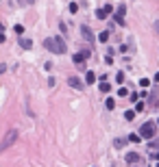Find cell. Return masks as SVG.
Returning <instances> with one entry per match:
<instances>
[{
    "instance_id": "cell-1",
    "label": "cell",
    "mask_w": 159,
    "mask_h": 167,
    "mask_svg": "<svg viewBox=\"0 0 159 167\" xmlns=\"http://www.w3.org/2000/svg\"><path fill=\"white\" fill-rule=\"evenodd\" d=\"M44 46H46V50H50L55 54H65L68 52V46H65V41L59 39V37H46Z\"/></svg>"
},
{
    "instance_id": "cell-2",
    "label": "cell",
    "mask_w": 159,
    "mask_h": 167,
    "mask_svg": "<svg viewBox=\"0 0 159 167\" xmlns=\"http://www.w3.org/2000/svg\"><path fill=\"white\" fill-rule=\"evenodd\" d=\"M17 137H20V133L17 130H9L5 137H2V141H0V152H5V150H9L15 141H17Z\"/></svg>"
},
{
    "instance_id": "cell-3",
    "label": "cell",
    "mask_w": 159,
    "mask_h": 167,
    "mask_svg": "<svg viewBox=\"0 0 159 167\" xmlns=\"http://www.w3.org/2000/svg\"><path fill=\"white\" fill-rule=\"evenodd\" d=\"M155 130H157V124L155 122H146L139 128V139H153L155 137Z\"/></svg>"
},
{
    "instance_id": "cell-4",
    "label": "cell",
    "mask_w": 159,
    "mask_h": 167,
    "mask_svg": "<svg viewBox=\"0 0 159 167\" xmlns=\"http://www.w3.org/2000/svg\"><path fill=\"white\" fill-rule=\"evenodd\" d=\"M81 35H83V39L87 43H94V33H92L89 26H81Z\"/></svg>"
},
{
    "instance_id": "cell-5",
    "label": "cell",
    "mask_w": 159,
    "mask_h": 167,
    "mask_svg": "<svg viewBox=\"0 0 159 167\" xmlns=\"http://www.w3.org/2000/svg\"><path fill=\"white\" fill-rule=\"evenodd\" d=\"M72 63H74V65H76L79 70H85V59H83V54H81V52L72 57Z\"/></svg>"
},
{
    "instance_id": "cell-6",
    "label": "cell",
    "mask_w": 159,
    "mask_h": 167,
    "mask_svg": "<svg viewBox=\"0 0 159 167\" xmlns=\"http://www.w3.org/2000/svg\"><path fill=\"white\" fill-rule=\"evenodd\" d=\"M68 82H70V87H74V89H79V91H81L83 87H85V85H83V82H81V80H79L76 76H72V78H68Z\"/></svg>"
},
{
    "instance_id": "cell-7",
    "label": "cell",
    "mask_w": 159,
    "mask_h": 167,
    "mask_svg": "<svg viewBox=\"0 0 159 167\" xmlns=\"http://www.w3.org/2000/svg\"><path fill=\"white\" fill-rule=\"evenodd\" d=\"M96 15L100 17V20H107V17L111 15V7H102V9H100V11H98Z\"/></svg>"
},
{
    "instance_id": "cell-8",
    "label": "cell",
    "mask_w": 159,
    "mask_h": 167,
    "mask_svg": "<svg viewBox=\"0 0 159 167\" xmlns=\"http://www.w3.org/2000/svg\"><path fill=\"white\" fill-rule=\"evenodd\" d=\"M139 159H142V156H139L137 152H129L126 154V163H139Z\"/></svg>"
},
{
    "instance_id": "cell-9",
    "label": "cell",
    "mask_w": 159,
    "mask_h": 167,
    "mask_svg": "<svg viewBox=\"0 0 159 167\" xmlns=\"http://www.w3.org/2000/svg\"><path fill=\"white\" fill-rule=\"evenodd\" d=\"M100 91H102V94H109V91H111V82H107V80H102L100 82V87H98Z\"/></svg>"
},
{
    "instance_id": "cell-10",
    "label": "cell",
    "mask_w": 159,
    "mask_h": 167,
    "mask_svg": "<svg viewBox=\"0 0 159 167\" xmlns=\"http://www.w3.org/2000/svg\"><path fill=\"white\" fill-rule=\"evenodd\" d=\"M94 80H96V74L94 72H87L85 74V82H87V85H94Z\"/></svg>"
},
{
    "instance_id": "cell-11",
    "label": "cell",
    "mask_w": 159,
    "mask_h": 167,
    "mask_svg": "<svg viewBox=\"0 0 159 167\" xmlns=\"http://www.w3.org/2000/svg\"><path fill=\"white\" fill-rule=\"evenodd\" d=\"M107 39H109V31H102V33L98 35V41H100V43H107Z\"/></svg>"
},
{
    "instance_id": "cell-12",
    "label": "cell",
    "mask_w": 159,
    "mask_h": 167,
    "mask_svg": "<svg viewBox=\"0 0 159 167\" xmlns=\"http://www.w3.org/2000/svg\"><path fill=\"white\" fill-rule=\"evenodd\" d=\"M20 46H22L24 50H29V48H31L33 43H31V39H24V37H22V39H20Z\"/></svg>"
},
{
    "instance_id": "cell-13",
    "label": "cell",
    "mask_w": 159,
    "mask_h": 167,
    "mask_svg": "<svg viewBox=\"0 0 159 167\" xmlns=\"http://www.w3.org/2000/svg\"><path fill=\"white\" fill-rule=\"evenodd\" d=\"M124 13H126V7H124V4H120V7L116 9V15H120V17H124Z\"/></svg>"
},
{
    "instance_id": "cell-14",
    "label": "cell",
    "mask_w": 159,
    "mask_h": 167,
    "mask_svg": "<svg viewBox=\"0 0 159 167\" xmlns=\"http://www.w3.org/2000/svg\"><path fill=\"white\" fill-rule=\"evenodd\" d=\"M139 87L148 89V87H151V80H148V78H142V80H139Z\"/></svg>"
},
{
    "instance_id": "cell-15",
    "label": "cell",
    "mask_w": 159,
    "mask_h": 167,
    "mask_svg": "<svg viewBox=\"0 0 159 167\" xmlns=\"http://www.w3.org/2000/svg\"><path fill=\"white\" fill-rule=\"evenodd\" d=\"M144 109H146V104H144V102H139V100H137V106H135V111H137V113H142Z\"/></svg>"
},
{
    "instance_id": "cell-16",
    "label": "cell",
    "mask_w": 159,
    "mask_h": 167,
    "mask_svg": "<svg viewBox=\"0 0 159 167\" xmlns=\"http://www.w3.org/2000/svg\"><path fill=\"white\" fill-rule=\"evenodd\" d=\"M13 31H15L17 35H22V33H24V26H22V24H15V26H13Z\"/></svg>"
},
{
    "instance_id": "cell-17",
    "label": "cell",
    "mask_w": 159,
    "mask_h": 167,
    "mask_svg": "<svg viewBox=\"0 0 159 167\" xmlns=\"http://www.w3.org/2000/svg\"><path fill=\"white\" fill-rule=\"evenodd\" d=\"M118 96H120V98H124V96H129V89H124V87H120V89H118Z\"/></svg>"
},
{
    "instance_id": "cell-18",
    "label": "cell",
    "mask_w": 159,
    "mask_h": 167,
    "mask_svg": "<svg viewBox=\"0 0 159 167\" xmlns=\"http://www.w3.org/2000/svg\"><path fill=\"white\" fill-rule=\"evenodd\" d=\"M124 117H126V122H131V119L135 117V111H126V113H124Z\"/></svg>"
},
{
    "instance_id": "cell-19",
    "label": "cell",
    "mask_w": 159,
    "mask_h": 167,
    "mask_svg": "<svg viewBox=\"0 0 159 167\" xmlns=\"http://www.w3.org/2000/svg\"><path fill=\"white\" fill-rule=\"evenodd\" d=\"M116 82H124V72H118L116 74Z\"/></svg>"
},
{
    "instance_id": "cell-20",
    "label": "cell",
    "mask_w": 159,
    "mask_h": 167,
    "mask_svg": "<svg viewBox=\"0 0 159 167\" xmlns=\"http://www.w3.org/2000/svg\"><path fill=\"white\" fill-rule=\"evenodd\" d=\"M124 143H126V139H116V141H114V145H116V148H122Z\"/></svg>"
},
{
    "instance_id": "cell-21",
    "label": "cell",
    "mask_w": 159,
    "mask_h": 167,
    "mask_svg": "<svg viewBox=\"0 0 159 167\" xmlns=\"http://www.w3.org/2000/svg\"><path fill=\"white\" fill-rule=\"evenodd\" d=\"M79 11V4L76 2H70V13H76Z\"/></svg>"
},
{
    "instance_id": "cell-22",
    "label": "cell",
    "mask_w": 159,
    "mask_h": 167,
    "mask_svg": "<svg viewBox=\"0 0 159 167\" xmlns=\"http://www.w3.org/2000/svg\"><path fill=\"white\" fill-rule=\"evenodd\" d=\"M129 141H133V143H137V141H142V139H139V135H131V137H129Z\"/></svg>"
},
{
    "instance_id": "cell-23",
    "label": "cell",
    "mask_w": 159,
    "mask_h": 167,
    "mask_svg": "<svg viewBox=\"0 0 159 167\" xmlns=\"http://www.w3.org/2000/svg\"><path fill=\"white\" fill-rule=\"evenodd\" d=\"M114 20H116L120 26H124V17H120V15H114Z\"/></svg>"
},
{
    "instance_id": "cell-24",
    "label": "cell",
    "mask_w": 159,
    "mask_h": 167,
    "mask_svg": "<svg viewBox=\"0 0 159 167\" xmlns=\"http://www.w3.org/2000/svg\"><path fill=\"white\" fill-rule=\"evenodd\" d=\"M114 106H116V102L109 98V100H107V109H109V111H114Z\"/></svg>"
},
{
    "instance_id": "cell-25",
    "label": "cell",
    "mask_w": 159,
    "mask_h": 167,
    "mask_svg": "<svg viewBox=\"0 0 159 167\" xmlns=\"http://www.w3.org/2000/svg\"><path fill=\"white\" fill-rule=\"evenodd\" d=\"M131 102H137L139 100V94H135V91H133V94H131V98H129Z\"/></svg>"
},
{
    "instance_id": "cell-26",
    "label": "cell",
    "mask_w": 159,
    "mask_h": 167,
    "mask_svg": "<svg viewBox=\"0 0 159 167\" xmlns=\"http://www.w3.org/2000/svg\"><path fill=\"white\" fill-rule=\"evenodd\" d=\"M151 148H159V139H155V141L151 139Z\"/></svg>"
},
{
    "instance_id": "cell-27",
    "label": "cell",
    "mask_w": 159,
    "mask_h": 167,
    "mask_svg": "<svg viewBox=\"0 0 159 167\" xmlns=\"http://www.w3.org/2000/svg\"><path fill=\"white\" fill-rule=\"evenodd\" d=\"M17 2H22V4H33L35 0H17Z\"/></svg>"
},
{
    "instance_id": "cell-28",
    "label": "cell",
    "mask_w": 159,
    "mask_h": 167,
    "mask_svg": "<svg viewBox=\"0 0 159 167\" xmlns=\"http://www.w3.org/2000/svg\"><path fill=\"white\" fill-rule=\"evenodd\" d=\"M5 41H7V37H5L2 33H0V43H5Z\"/></svg>"
},
{
    "instance_id": "cell-29",
    "label": "cell",
    "mask_w": 159,
    "mask_h": 167,
    "mask_svg": "<svg viewBox=\"0 0 159 167\" xmlns=\"http://www.w3.org/2000/svg\"><path fill=\"white\" fill-rule=\"evenodd\" d=\"M153 159H157V161H159V152H155V154H153Z\"/></svg>"
},
{
    "instance_id": "cell-30",
    "label": "cell",
    "mask_w": 159,
    "mask_h": 167,
    "mask_svg": "<svg viewBox=\"0 0 159 167\" xmlns=\"http://www.w3.org/2000/svg\"><path fill=\"white\" fill-rule=\"evenodd\" d=\"M155 82H159V72H157V74H155Z\"/></svg>"
},
{
    "instance_id": "cell-31",
    "label": "cell",
    "mask_w": 159,
    "mask_h": 167,
    "mask_svg": "<svg viewBox=\"0 0 159 167\" xmlns=\"http://www.w3.org/2000/svg\"><path fill=\"white\" fill-rule=\"evenodd\" d=\"M155 31H157V35H159V22H157V24H155Z\"/></svg>"
},
{
    "instance_id": "cell-32",
    "label": "cell",
    "mask_w": 159,
    "mask_h": 167,
    "mask_svg": "<svg viewBox=\"0 0 159 167\" xmlns=\"http://www.w3.org/2000/svg\"><path fill=\"white\" fill-rule=\"evenodd\" d=\"M0 33H2V26H0Z\"/></svg>"
},
{
    "instance_id": "cell-33",
    "label": "cell",
    "mask_w": 159,
    "mask_h": 167,
    "mask_svg": "<svg viewBox=\"0 0 159 167\" xmlns=\"http://www.w3.org/2000/svg\"><path fill=\"white\" fill-rule=\"evenodd\" d=\"M157 126H159V119H157Z\"/></svg>"
},
{
    "instance_id": "cell-34",
    "label": "cell",
    "mask_w": 159,
    "mask_h": 167,
    "mask_svg": "<svg viewBox=\"0 0 159 167\" xmlns=\"http://www.w3.org/2000/svg\"><path fill=\"white\" fill-rule=\"evenodd\" d=\"M157 167H159V163H157Z\"/></svg>"
}]
</instances>
